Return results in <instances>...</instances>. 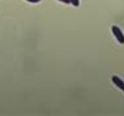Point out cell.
Returning <instances> with one entry per match:
<instances>
[{
    "label": "cell",
    "instance_id": "277c9868",
    "mask_svg": "<svg viewBox=\"0 0 124 116\" xmlns=\"http://www.w3.org/2000/svg\"><path fill=\"white\" fill-rule=\"evenodd\" d=\"M29 3H32V4H36V3L41 2V0H27Z\"/></svg>",
    "mask_w": 124,
    "mask_h": 116
},
{
    "label": "cell",
    "instance_id": "6da1fadb",
    "mask_svg": "<svg viewBox=\"0 0 124 116\" xmlns=\"http://www.w3.org/2000/svg\"><path fill=\"white\" fill-rule=\"evenodd\" d=\"M111 31H112L113 35H114L115 38L116 39V41H118L120 44H124V34L122 31V29L116 25H113L111 27Z\"/></svg>",
    "mask_w": 124,
    "mask_h": 116
},
{
    "label": "cell",
    "instance_id": "7a4b0ae2",
    "mask_svg": "<svg viewBox=\"0 0 124 116\" xmlns=\"http://www.w3.org/2000/svg\"><path fill=\"white\" fill-rule=\"evenodd\" d=\"M111 81H112V83L116 85V87L119 88L121 90H122L124 92V81L123 80H122L120 77H117V76H113V77H111Z\"/></svg>",
    "mask_w": 124,
    "mask_h": 116
},
{
    "label": "cell",
    "instance_id": "3957f363",
    "mask_svg": "<svg viewBox=\"0 0 124 116\" xmlns=\"http://www.w3.org/2000/svg\"><path fill=\"white\" fill-rule=\"evenodd\" d=\"M70 3H71L73 6H75V7H78L80 4L79 0H70Z\"/></svg>",
    "mask_w": 124,
    "mask_h": 116
},
{
    "label": "cell",
    "instance_id": "5b68a950",
    "mask_svg": "<svg viewBox=\"0 0 124 116\" xmlns=\"http://www.w3.org/2000/svg\"><path fill=\"white\" fill-rule=\"evenodd\" d=\"M58 1H60V2L63 3V4H71V3H70V0H58Z\"/></svg>",
    "mask_w": 124,
    "mask_h": 116
}]
</instances>
